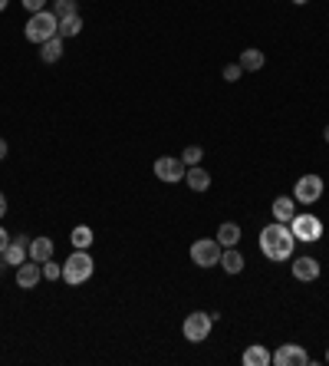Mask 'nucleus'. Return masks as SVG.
<instances>
[{"label": "nucleus", "mask_w": 329, "mask_h": 366, "mask_svg": "<svg viewBox=\"0 0 329 366\" xmlns=\"http://www.w3.org/2000/svg\"><path fill=\"white\" fill-rule=\"evenodd\" d=\"M7 244H10V234H7V228H3V225H0V254H3V251H7Z\"/></svg>", "instance_id": "28"}, {"label": "nucleus", "mask_w": 329, "mask_h": 366, "mask_svg": "<svg viewBox=\"0 0 329 366\" xmlns=\"http://www.w3.org/2000/svg\"><path fill=\"white\" fill-rule=\"evenodd\" d=\"M155 179L164 185H178L184 182V172H188V165L181 162V155L175 159V155H162V159H155Z\"/></svg>", "instance_id": "7"}, {"label": "nucleus", "mask_w": 329, "mask_h": 366, "mask_svg": "<svg viewBox=\"0 0 329 366\" xmlns=\"http://www.w3.org/2000/svg\"><path fill=\"white\" fill-rule=\"evenodd\" d=\"M69 241H73L76 251H89V244H93V228H89V225H76L73 234H69Z\"/></svg>", "instance_id": "21"}, {"label": "nucleus", "mask_w": 329, "mask_h": 366, "mask_svg": "<svg viewBox=\"0 0 329 366\" xmlns=\"http://www.w3.org/2000/svg\"><path fill=\"white\" fill-rule=\"evenodd\" d=\"M80 30H82V17L80 14H73V17H63L60 20V36H80Z\"/></svg>", "instance_id": "22"}, {"label": "nucleus", "mask_w": 329, "mask_h": 366, "mask_svg": "<svg viewBox=\"0 0 329 366\" xmlns=\"http://www.w3.org/2000/svg\"><path fill=\"white\" fill-rule=\"evenodd\" d=\"M221 241L217 238H197L195 244H191V261L197 267H214L221 264Z\"/></svg>", "instance_id": "6"}, {"label": "nucleus", "mask_w": 329, "mask_h": 366, "mask_svg": "<svg viewBox=\"0 0 329 366\" xmlns=\"http://www.w3.org/2000/svg\"><path fill=\"white\" fill-rule=\"evenodd\" d=\"M30 14H36V10H47V0H20Z\"/></svg>", "instance_id": "27"}, {"label": "nucleus", "mask_w": 329, "mask_h": 366, "mask_svg": "<svg viewBox=\"0 0 329 366\" xmlns=\"http://www.w3.org/2000/svg\"><path fill=\"white\" fill-rule=\"evenodd\" d=\"M184 185H188L191 192H208V188H211V175H208L201 165H188V172H184Z\"/></svg>", "instance_id": "15"}, {"label": "nucleus", "mask_w": 329, "mask_h": 366, "mask_svg": "<svg viewBox=\"0 0 329 366\" xmlns=\"http://www.w3.org/2000/svg\"><path fill=\"white\" fill-rule=\"evenodd\" d=\"M7 215V195H3V192H0V218Z\"/></svg>", "instance_id": "30"}, {"label": "nucleus", "mask_w": 329, "mask_h": 366, "mask_svg": "<svg viewBox=\"0 0 329 366\" xmlns=\"http://www.w3.org/2000/svg\"><path fill=\"white\" fill-rule=\"evenodd\" d=\"M306 363H313V360L300 343H283V347L273 350V366H306Z\"/></svg>", "instance_id": "9"}, {"label": "nucleus", "mask_w": 329, "mask_h": 366, "mask_svg": "<svg viewBox=\"0 0 329 366\" xmlns=\"http://www.w3.org/2000/svg\"><path fill=\"white\" fill-rule=\"evenodd\" d=\"M40 56H43V63H60V56H63V36H49L47 43H40Z\"/></svg>", "instance_id": "18"}, {"label": "nucleus", "mask_w": 329, "mask_h": 366, "mask_svg": "<svg viewBox=\"0 0 329 366\" xmlns=\"http://www.w3.org/2000/svg\"><path fill=\"white\" fill-rule=\"evenodd\" d=\"M7 152H10V146H7V139H0V162L7 159Z\"/></svg>", "instance_id": "29"}, {"label": "nucleus", "mask_w": 329, "mask_h": 366, "mask_svg": "<svg viewBox=\"0 0 329 366\" xmlns=\"http://www.w3.org/2000/svg\"><path fill=\"white\" fill-rule=\"evenodd\" d=\"M296 215V201L293 195H280V198H273V221H280V225H290Z\"/></svg>", "instance_id": "14"}, {"label": "nucleus", "mask_w": 329, "mask_h": 366, "mask_svg": "<svg viewBox=\"0 0 329 366\" xmlns=\"http://www.w3.org/2000/svg\"><path fill=\"white\" fill-rule=\"evenodd\" d=\"M60 34V20H56V14L53 10H36V14H30V20H27V27H23V36L30 40V43H47L49 36Z\"/></svg>", "instance_id": "2"}, {"label": "nucleus", "mask_w": 329, "mask_h": 366, "mask_svg": "<svg viewBox=\"0 0 329 366\" xmlns=\"http://www.w3.org/2000/svg\"><path fill=\"white\" fill-rule=\"evenodd\" d=\"M201 159H204V149H201V146H188V149L181 152V162H184V165H201Z\"/></svg>", "instance_id": "24"}, {"label": "nucleus", "mask_w": 329, "mask_h": 366, "mask_svg": "<svg viewBox=\"0 0 329 366\" xmlns=\"http://www.w3.org/2000/svg\"><path fill=\"white\" fill-rule=\"evenodd\" d=\"M293 3H296V7H303V3H310V0H293Z\"/></svg>", "instance_id": "31"}, {"label": "nucleus", "mask_w": 329, "mask_h": 366, "mask_svg": "<svg viewBox=\"0 0 329 366\" xmlns=\"http://www.w3.org/2000/svg\"><path fill=\"white\" fill-rule=\"evenodd\" d=\"M237 63H241L244 73H257V69H263V53L257 50V47H247V50L241 53V60H237Z\"/></svg>", "instance_id": "19"}, {"label": "nucleus", "mask_w": 329, "mask_h": 366, "mask_svg": "<svg viewBox=\"0 0 329 366\" xmlns=\"http://www.w3.org/2000/svg\"><path fill=\"white\" fill-rule=\"evenodd\" d=\"M241 363L244 366H270L273 363V353L263 347V343H250L244 350V356H241Z\"/></svg>", "instance_id": "13"}, {"label": "nucleus", "mask_w": 329, "mask_h": 366, "mask_svg": "<svg viewBox=\"0 0 329 366\" xmlns=\"http://www.w3.org/2000/svg\"><path fill=\"white\" fill-rule=\"evenodd\" d=\"M43 277H47V281H60V277H63V264H56V261H53V258H49V261H43Z\"/></svg>", "instance_id": "25"}, {"label": "nucleus", "mask_w": 329, "mask_h": 366, "mask_svg": "<svg viewBox=\"0 0 329 366\" xmlns=\"http://www.w3.org/2000/svg\"><path fill=\"white\" fill-rule=\"evenodd\" d=\"M323 139H326V142H329V126H326V129H323Z\"/></svg>", "instance_id": "32"}, {"label": "nucleus", "mask_w": 329, "mask_h": 366, "mask_svg": "<svg viewBox=\"0 0 329 366\" xmlns=\"http://www.w3.org/2000/svg\"><path fill=\"white\" fill-rule=\"evenodd\" d=\"M211 327H214V314L191 310V314L184 317V323H181V333H184V340H191V343H204V340L211 336Z\"/></svg>", "instance_id": "4"}, {"label": "nucleus", "mask_w": 329, "mask_h": 366, "mask_svg": "<svg viewBox=\"0 0 329 366\" xmlns=\"http://www.w3.org/2000/svg\"><path fill=\"white\" fill-rule=\"evenodd\" d=\"M53 258V238H30V261H36V264H43V261H49Z\"/></svg>", "instance_id": "16"}, {"label": "nucleus", "mask_w": 329, "mask_h": 366, "mask_svg": "<svg viewBox=\"0 0 329 366\" xmlns=\"http://www.w3.org/2000/svg\"><path fill=\"white\" fill-rule=\"evenodd\" d=\"M93 271H96V261L89 258V251H73L63 264V281L69 287H80V284H86L93 277Z\"/></svg>", "instance_id": "3"}, {"label": "nucleus", "mask_w": 329, "mask_h": 366, "mask_svg": "<svg viewBox=\"0 0 329 366\" xmlns=\"http://www.w3.org/2000/svg\"><path fill=\"white\" fill-rule=\"evenodd\" d=\"M217 241H221V248H237V241H241V228H237L234 221H224V225L217 228Z\"/></svg>", "instance_id": "20"}, {"label": "nucleus", "mask_w": 329, "mask_h": 366, "mask_svg": "<svg viewBox=\"0 0 329 366\" xmlns=\"http://www.w3.org/2000/svg\"><path fill=\"white\" fill-rule=\"evenodd\" d=\"M290 231H293L296 241H303V244H316L319 238H323V221L310 211H303V215H293L290 221Z\"/></svg>", "instance_id": "5"}, {"label": "nucleus", "mask_w": 329, "mask_h": 366, "mask_svg": "<svg viewBox=\"0 0 329 366\" xmlns=\"http://www.w3.org/2000/svg\"><path fill=\"white\" fill-rule=\"evenodd\" d=\"M323 179L319 175H303V179H296V188H293V201L296 205H316V201L323 198Z\"/></svg>", "instance_id": "8"}, {"label": "nucleus", "mask_w": 329, "mask_h": 366, "mask_svg": "<svg viewBox=\"0 0 329 366\" xmlns=\"http://www.w3.org/2000/svg\"><path fill=\"white\" fill-rule=\"evenodd\" d=\"M0 10H7V0H0Z\"/></svg>", "instance_id": "33"}, {"label": "nucleus", "mask_w": 329, "mask_h": 366, "mask_svg": "<svg viewBox=\"0 0 329 366\" xmlns=\"http://www.w3.org/2000/svg\"><path fill=\"white\" fill-rule=\"evenodd\" d=\"M40 281H43V267L36 264V261H23V264L16 267V287L20 290H36Z\"/></svg>", "instance_id": "12"}, {"label": "nucleus", "mask_w": 329, "mask_h": 366, "mask_svg": "<svg viewBox=\"0 0 329 366\" xmlns=\"http://www.w3.org/2000/svg\"><path fill=\"white\" fill-rule=\"evenodd\" d=\"M326 363H329V350H326Z\"/></svg>", "instance_id": "34"}, {"label": "nucleus", "mask_w": 329, "mask_h": 366, "mask_svg": "<svg viewBox=\"0 0 329 366\" xmlns=\"http://www.w3.org/2000/svg\"><path fill=\"white\" fill-rule=\"evenodd\" d=\"M290 271H293V277L296 281H303V284H313V281H319V261L316 258H310V254H303V258H296V261H290Z\"/></svg>", "instance_id": "11"}, {"label": "nucleus", "mask_w": 329, "mask_h": 366, "mask_svg": "<svg viewBox=\"0 0 329 366\" xmlns=\"http://www.w3.org/2000/svg\"><path fill=\"white\" fill-rule=\"evenodd\" d=\"M53 14H56V20L73 17V14H80V3L76 0H53Z\"/></svg>", "instance_id": "23"}, {"label": "nucleus", "mask_w": 329, "mask_h": 366, "mask_svg": "<svg viewBox=\"0 0 329 366\" xmlns=\"http://www.w3.org/2000/svg\"><path fill=\"white\" fill-rule=\"evenodd\" d=\"M241 76H244V69H241V63H230V67H224V80H228V83H237Z\"/></svg>", "instance_id": "26"}, {"label": "nucleus", "mask_w": 329, "mask_h": 366, "mask_svg": "<svg viewBox=\"0 0 329 366\" xmlns=\"http://www.w3.org/2000/svg\"><path fill=\"white\" fill-rule=\"evenodd\" d=\"M0 258H3L10 267H20L23 261H30V238H27V234L10 238V244H7V251H3Z\"/></svg>", "instance_id": "10"}, {"label": "nucleus", "mask_w": 329, "mask_h": 366, "mask_svg": "<svg viewBox=\"0 0 329 366\" xmlns=\"http://www.w3.org/2000/svg\"><path fill=\"white\" fill-rule=\"evenodd\" d=\"M260 254L267 258V261H273V264H287V261H293V248H296V238L293 231H290V225H280V221H273V225H267V228H260Z\"/></svg>", "instance_id": "1"}, {"label": "nucleus", "mask_w": 329, "mask_h": 366, "mask_svg": "<svg viewBox=\"0 0 329 366\" xmlns=\"http://www.w3.org/2000/svg\"><path fill=\"white\" fill-rule=\"evenodd\" d=\"M244 254H241V251L237 248H224L221 251V267H224V271H228V274H241V271H244Z\"/></svg>", "instance_id": "17"}]
</instances>
